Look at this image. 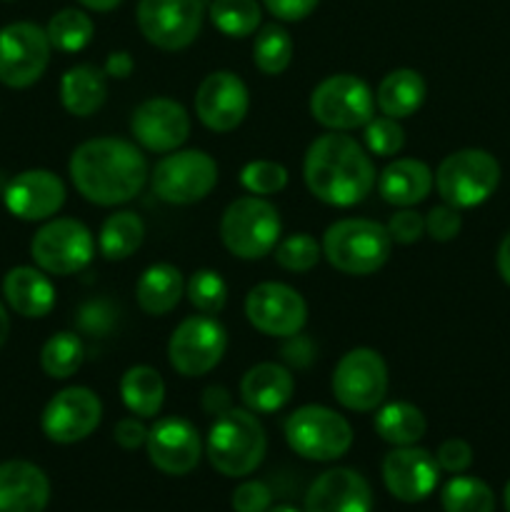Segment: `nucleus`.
Instances as JSON below:
<instances>
[{
    "instance_id": "f257e3e1",
    "label": "nucleus",
    "mask_w": 510,
    "mask_h": 512,
    "mask_svg": "<svg viewBox=\"0 0 510 512\" xmlns=\"http://www.w3.org/2000/svg\"><path fill=\"white\" fill-rule=\"evenodd\" d=\"M70 180L88 203L113 208L130 203L148 183V160L143 150L123 138H93L70 155Z\"/></svg>"
},
{
    "instance_id": "f03ea898",
    "label": "nucleus",
    "mask_w": 510,
    "mask_h": 512,
    "mask_svg": "<svg viewBox=\"0 0 510 512\" xmlns=\"http://www.w3.org/2000/svg\"><path fill=\"white\" fill-rule=\"evenodd\" d=\"M303 178L310 193L335 208L363 203L375 188V168L370 155L353 135H320L308 145L303 160Z\"/></svg>"
},
{
    "instance_id": "7ed1b4c3",
    "label": "nucleus",
    "mask_w": 510,
    "mask_h": 512,
    "mask_svg": "<svg viewBox=\"0 0 510 512\" xmlns=\"http://www.w3.org/2000/svg\"><path fill=\"white\" fill-rule=\"evenodd\" d=\"M268 438L253 410L230 408L210 425L205 453L210 465L225 478H245L265 458Z\"/></svg>"
},
{
    "instance_id": "20e7f679",
    "label": "nucleus",
    "mask_w": 510,
    "mask_h": 512,
    "mask_svg": "<svg viewBox=\"0 0 510 512\" xmlns=\"http://www.w3.org/2000/svg\"><path fill=\"white\" fill-rule=\"evenodd\" d=\"M323 255L345 275H373L388 263L390 240L385 225L365 218L335 220L323 235Z\"/></svg>"
},
{
    "instance_id": "39448f33",
    "label": "nucleus",
    "mask_w": 510,
    "mask_h": 512,
    "mask_svg": "<svg viewBox=\"0 0 510 512\" xmlns=\"http://www.w3.org/2000/svg\"><path fill=\"white\" fill-rule=\"evenodd\" d=\"M220 240L235 258H265L280 240L278 208L260 195L233 200L220 218Z\"/></svg>"
},
{
    "instance_id": "423d86ee",
    "label": "nucleus",
    "mask_w": 510,
    "mask_h": 512,
    "mask_svg": "<svg viewBox=\"0 0 510 512\" xmlns=\"http://www.w3.org/2000/svg\"><path fill=\"white\" fill-rule=\"evenodd\" d=\"M500 165L488 150L465 148L450 153L435 173V188L443 203L453 208H475L495 193Z\"/></svg>"
},
{
    "instance_id": "0eeeda50",
    "label": "nucleus",
    "mask_w": 510,
    "mask_h": 512,
    "mask_svg": "<svg viewBox=\"0 0 510 512\" xmlns=\"http://www.w3.org/2000/svg\"><path fill=\"white\" fill-rule=\"evenodd\" d=\"M285 440L300 458L330 463L350 450L353 428L343 415L325 405H303L285 420Z\"/></svg>"
},
{
    "instance_id": "6e6552de",
    "label": "nucleus",
    "mask_w": 510,
    "mask_h": 512,
    "mask_svg": "<svg viewBox=\"0 0 510 512\" xmlns=\"http://www.w3.org/2000/svg\"><path fill=\"white\" fill-rule=\"evenodd\" d=\"M375 113V95L363 78L338 73L315 85L310 95V115L323 128L348 133L363 128Z\"/></svg>"
},
{
    "instance_id": "1a4fd4ad",
    "label": "nucleus",
    "mask_w": 510,
    "mask_h": 512,
    "mask_svg": "<svg viewBox=\"0 0 510 512\" xmlns=\"http://www.w3.org/2000/svg\"><path fill=\"white\" fill-rule=\"evenodd\" d=\"M153 193L163 203L193 205L208 198L218 183V165L205 150H173L150 173Z\"/></svg>"
},
{
    "instance_id": "9d476101",
    "label": "nucleus",
    "mask_w": 510,
    "mask_h": 512,
    "mask_svg": "<svg viewBox=\"0 0 510 512\" xmlns=\"http://www.w3.org/2000/svg\"><path fill=\"white\" fill-rule=\"evenodd\" d=\"M388 365L378 350L355 348L338 360L333 370V395L345 410L370 413L388 395Z\"/></svg>"
},
{
    "instance_id": "9b49d317",
    "label": "nucleus",
    "mask_w": 510,
    "mask_h": 512,
    "mask_svg": "<svg viewBox=\"0 0 510 512\" xmlns=\"http://www.w3.org/2000/svg\"><path fill=\"white\" fill-rule=\"evenodd\" d=\"M95 240L88 225L75 218L48 220L30 243L35 268L48 275H75L93 260Z\"/></svg>"
},
{
    "instance_id": "f8f14e48",
    "label": "nucleus",
    "mask_w": 510,
    "mask_h": 512,
    "mask_svg": "<svg viewBox=\"0 0 510 512\" xmlns=\"http://www.w3.org/2000/svg\"><path fill=\"white\" fill-rule=\"evenodd\" d=\"M138 28L160 50H183L198 38L205 18V0H138Z\"/></svg>"
},
{
    "instance_id": "ddd939ff",
    "label": "nucleus",
    "mask_w": 510,
    "mask_h": 512,
    "mask_svg": "<svg viewBox=\"0 0 510 512\" xmlns=\"http://www.w3.org/2000/svg\"><path fill=\"white\" fill-rule=\"evenodd\" d=\"M228 350V333L213 315L185 318L168 340V360L183 378L208 375Z\"/></svg>"
},
{
    "instance_id": "4468645a",
    "label": "nucleus",
    "mask_w": 510,
    "mask_h": 512,
    "mask_svg": "<svg viewBox=\"0 0 510 512\" xmlns=\"http://www.w3.org/2000/svg\"><path fill=\"white\" fill-rule=\"evenodd\" d=\"M48 33L40 25L20 20L0 28V83L8 88H30L43 78L50 63Z\"/></svg>"
},
{
    "instance_id": "2eb2a0df",
    "label": "nucleus",
    "mask_w": 510,
    "mask_h": 512,
    "mask_svg": "<svg viewBox=\"0 0 510 512\" xmlns=\"http://www.w3.org/2000/svg\"><path fill=\"white\" fill-rule=\"evenodd\" d=\"M245 315L250 325L270 338H290L303 333L308 323V305L303 295L285 283H260L245 298Z\"/></svg>"
},
{
    "instance_id": "dca6fc26",
    "label": "nucleus",
    "mask_w": 510,
    "mask_h": 512,
    "mask_svg": "<svg viewBox=\"0 0 510 512\" xmlns=\"http://www.w3.org/2000/svg\"><path fill=\"white\" fill-rule=\"evenodd\" d=\"M100 420H103V403L98 395L90 388L75 385L50 398L40 415V428L53 443L73 445L93 435Z\"/></svg>"
},
{
    "instance_id": "f3484780",
    "label": "nucleus",
    "mask_w": 510,
    "mask_h": 512,
    "mask_svg": "<svg viewBox=\"0 0 510 512\" xmlns=\"http://www.w3.org/2000/svg\"><path fill=\"white\" fill-rule=\"evenodd\" d=\"M250 95L240 75L230 70H215L200 83L195 93V115L200 123L215 133H230L245 120Z\"/></svg>"
},
{
    "instance_id": "a211bd4d",
    "label": "nucleus",
    "mask_w": 510,
    "mask_h": 512,
    "mask_svg": "<svg viewBox=\"0 0 510 512\" xmlns=\"http://www.w3.org/2000/svg\"><path fill=\"white\" fill-rule=\"evenodd\" d=\"M130 133L150 153H173L188 140L190 115L173 98H148L133 110Z\"/></svg>"
},
{
    "instance_id": "6ab92c4d",
    "label": "nucleus",
    "mask_w": 510,
    "mask_h": 512,
    "mask_svg": "<svg viewBox=\"0 0 510 512\" xmlns=\"http://www.w3.org/2000/svg\"><path fill=\"white\" fill-rule=\"evenodd\" d=\"M145 450H148L150 463L160 473L188 475L190 470L198 468L203 443H200L198 428L190 420L170 415V418H160L153 428H148Z\"/></svg>"
},
{
    "instance_id": "aec40b11",
    "label": "nucleus",
    "mask_w": 510,
    "mask_h": 512,
    "mask_svg": "<svg viewBox=\"0 0 510 512\" xmlns=\"http://www.w3.org/2000/svg\"><path fill=\"white\" fill-rule=\"evenodd\" d=\"M438 478V460L418 445L393 448L383 460V483L400 503H420L433 495Z\"/></svg>"
},
{
    "instance_id": "412c9836",
    "label": "nucleus",
    "mask_w": 510,
    "mask_h": 512,
    "mask_svg": "<svg viewBox=\"0 0 510 512\" xmlns=\"http://www.w3.org/2000/svg\"><path fill=\"white\" fill-rule=\"evenodd\" d=\"M5 208L28 223L50 220L65 203V183L43 168L18 173L5 188Z\"/></svg>"
},
{
    "instance_id": "4be33fe9",
    "label": "nucleus",
    "mask_w": 510,
    "mask_h": 512,
    "mask_svg": "<svg viewBox=\"0 0 510 512\" xmlns=\"http://www.w3.org/2000/svg\"><path fill=\"white\" fill-rule=\"evenodd\" d=\"M303 512H373V490L355 470H325L308 488Z\"/></svg>"
},
{
    "instance_id": "5701e85b",
    "label": "nucleus",
    "mask_w": 510,
    "mask_h": 512,
    "mask_svg": "<svg viewBox=\"0 0 510 512\" xmlns=\"http://www.w3.org/2000/svg\"><path fill=\"white\" fill-rule=\"evenodd\" d=\"M50 500V480L28 460L0 463V512H43Z\"/></svg>"
},
{
    "instance_id": "b1692460",
    "label": "nucleus",
    "mask_w": 510,
    "mask_h": 512,
    "mask_svg": "<svg viewBox=\"0 0 510 512\" xmlns=\"http://www.w3.org/2000/svg\"><path fill=\"white\" fill-rule=\"evenodd\" d=\"M295 393V380L290 370L280 363H258L240 380V398L253 413H278L290 403Z\"/></svg>"
},
{
    "instance_id": "393cba45",
    "label": "nucleus",
    "mask_w": 510,
    "mask_h": 512,
    "mask_svg": "<svg viewBox=\"0 0 510 512\" xmlns=\"http://www.w3.org/2000/svg\"><path fill=\"white\" fill-rule=\"evenodd\" d=\"M433 183V170L423 160L415 158L393 160L375 180L380 198L398 208H413V205L423 203L433 190Z\"/></svg>"
},
{
    "instance_id": "a878e982",
    "label": "nucleus",
    "mask_w": 510,
    "mask_h": 512,
    "mask_svg": "<svg viewBox=\"0 0 510 512\" xmlns=\"http://www.w3.org/2000/svg\"><path fill=\"white\" fill-rule=\"evenodd\" d=\"M3 295L10 308L23 318H45L55 305V288L48 273L30 265H18L3 278Z\"/></svg>"
},
{
    "instance_id": "bb28decb",
    "label": "nucleus",
    "mask_w": 510,
    "mask_h": 512,
    "mask_svg": "<svg viewBox=\"0 0 510 512\" xmlns=\"http://www.w3.org/2000/svg\"><path fill=\"white\" fill-rule=\"evenodd\" d=\"M185 295V280L175 265L155 263L143 270L135 283V300L145 315H168Z\"/></svg>"
},
{
    "instance_id": "cd10ccee",
    "label": "nucleus",
    "mask_w": 510,
    "mask_h": 512,
    "mask_svg": "<svg viewBox=\"0 0 510 512\" xmlns=\"http://www.w3.org/2000/svg\"><path fill=\"white\" fill-rule=\"evenodd\" d=\"M108 98V75L93 65H73L60 78V103L75 118H88Z\"/></svg>"
},
{
    "instance_id": "c85d7f7f",
    "label": "nucleus",
    "mask_w": 510,
    "mask_h": 512,
    "mask_svg": "<svg viewBox=\"0 0 510 512\" xmlns=\"http://www.w3.org/2000/svg\"><path fill=\"white\" fill-rule=\"evenodd\" d=\"M425 93H428V88H425V80L418 70L398 68L380 80L375 105L383 115L400 120L413 115L423 105Z\"/></svg>"
},
{
    "instance_id": "c756f323",
    "label": "nucleus",
    "mask_w": 510,
    "mask_h": 512,
    "mask_svg": "<svg viewBox=\"0 0 510 512\" xmlns=\"http://www.w3.org/2000/svg\"><path fill=\"white\" fill-rule=\"evenodd\" d=\"M120 398L138 418L150 420L160 413L165 400V383L150 365H133L120 378Z\"/></svg>"
},
{
    "instance_id": "7c9ffc66",
    "label": "nucleus",
    "mask_w": 510,
    "mask_h": 512,
    "mask_svg": "<svg viewBox=\"0 0 510 512\" xmlns=\"http://www.w3.org/2000/svg\"><path fill=\"white\" fill-rule=\"evenodd\" d=\"M373 428L385 443L403 448V445H418L425 438L428 423H425L423 410L410 403H403V400H395V403L383 405L375 413Z\"/></svg>"
},
{
    "instance_id": "2f4dec72",
    "label": "nucleus",
    "mask_w": 510,
    "mask_h": 512,
    "mask_svg": "<svg viewBox=\"0 0 510 512\" xmlns=\"http://www.w3.org/2000/svg\"><path fill=\"white\" fill-rule=\"evenodd\" d=\"M145 223L133 210L113 213L98 235V250L105 260H125L143 245Z\"/></svg>"
},
{
    "instance_id": "473e14b6",
    "label": "nucleus",
    "mask_w": 510,
    "mask_h": 512,
    "mask_svg": "<svg viewBox=\"0 0 510 512\" xmlns=\"http://www.w3.org/2000/svg\"><path fill=\"white\" fill-rule=\"evenodd\" d=\"M85 348L83 340L75 333H55L45 340L43 350H40V368L48 378L53 380H68L70 375H75L83 365Z\"/></svg>"
},
{
    "instance_id": "72a5a7b5",
    "label": "nucleus",
    "mask_w": 510,
    "mask_h": 512,
    "mask_svg": "<svg viewBox=\"0 0 510 512\" xmlns=\"http://www.w3.org/2000/svg\"><path fill=\"white\" fill-rule=\"evenodd\" d=\"M48 33L50 45L63 53H78L85 45L93 40L95 25L90 15L80 8H63L48 20Z\"/></svg>"
},
{
    "instance_id": "f704fd0d",
    "label": "nucleus",
    "mask_w": 510,
    "mask_h": 512,
    "mask_svg": "<svg viewBox=\"0 0 510 512\" xmlns=\"http://www.w3.org/2000/svg\"><path fill=\"white\" fill-rule=\"evenodd\" d=\"M208 13L215 28L228 38H248L260 28L263 18L258 0H213Z\"/></svg>"
},
{
    "instance_id": "c9c22d12",
    "label": "nucleus",
    "mask_w": 510,
    "mask_h": 512,
    "mask_svg": "<svg viewBox=\"0 0 510 512\" xmlns=\"http://www.w3.org/2000/svg\"><path fill=\"white\" fill-rule=\"evenodd\" d=\"M255 68L265 75H280L293 60V38L278 23H268L258 30L253 43Z\"/></svg>"
},
{
    "instance_id": "e433bc0d",
    "label": "nucleus",
    "mask_w": 510,
    "mask_h": 512,
    "mask_svg": "<svg viewBox=\"0 0 510 512\" xmlns=\"http://www.w3.org/2000/svg\"><path fill=\"white\" fill-rule=\"evenodd\" d=\"M445 512H495V495L488 483L470 475H455L440 493Z\"/></svg>"
},
{
    "instance_id": "4c0bfd02",
    "label": "nucleus",
    "mask_w": 510,
    "mask_h": 512,
    "mask_svg": "<svg viewBox=\"0 0 510 512\" xmlns=\"http://www.w3.org/2000/svg\"><path fill=\"white\" fill-rule=\"evenodd\" d=\"M185 295L200 315H218L228 303V283L218 270H195L185 283Z\"/></svg>"
},
{
    "instance_id": "58836bf2",
    "label": "nucleus",
    "mask_w": 510,
    "mask_h": 512,
    "mask_svg": "<svg viewBox=\"0 0 510 512\" xmlns=\"http://www.w3.org/2000/svg\"><path fill=\"white\" fill-rule=\"evenodd\" d=\"M323 248L318 240L308 233L288 235L285 240H278L275 245V263L290 273H308L318 265Z\"/></svg>"
},
{
    "instance_id": "ea45409f",
    "label": "nucleus",
    "mask_w": 510,
    "mask_h": 512,
    "mask_svg": "<svg viewBox=\"0 0 510 512\" xmlns=\"http://www.w3.org/2000/svg\"><path fill=\"white\" fill-rule=\"evenodd\" d=\"M240 185L250 195H275L288 185V170L273 160H250L240 170Z\"/></svg>"
},
{
    "instance_id": "a19ab883",
    "label": "nucleus",
    "mask_w": 510,
    "mask_h": 512,
    "mask_svg": "<svg viewBox=\"0 0 510 512\" xmlns=\"http://www.w3.org/2000/svg\"><path fill=\"white\" fill-rule=\"evenodd\" d=\"M363 128H365L363 133L365 148H368L373 155H378V158H390V155L403 150L405 130L395 118H388V115L375 118L373 115Z\"/></svg>"
},
{
    "instance_id": "79ce46f5",
    "label": "nucleus",
    "mask_w": 510,
    "mask_h": 512,
    "mask_svg": "<svg viewBox=\"0 0 510 512\" xmlns=\"http://www.w3.org/2000/svg\"><path fill=\"white\" fill-rule=\"evenodd\" d=\"M460 228H463L460 210L448 203L435 205V208L425 215V233L433 240H438V243H448V240L458 238Z\"/></svg>"
},
{
    "instance_id": "37998d69",
    "label": "nucleus",
    "mask_w": 510,
    "mask_h": 512,
    "mask_svg": "<svg viewBox=\"0 0 510 512\" xmlns=\"http://www.w3.org/2000/svg\"><path fill=\"white\" fill-rule=\"evenodd\" d=\"M385 230H388L393 243H400V245L418 243V240L425 235V218L420 213H415V210L403 208L395 215H390V220L385 223Z\"/></svg>"
},
{
    "instance_id": "c03bdc74",
    "label": "nucleus",
    "mask_w": 510,
    "mask_h": 512,
    "mask_svg": "<svg viewBox=\"0 0 510 512\" xmlns=\"http://www.w3.org/2000/svg\"><path fill=\"white\" fill-rule=\"evenodd\" d=\"M270 503H273V493L260 480H245L233 490L235 512H268Z\"/></svg>"
},
{
    "instance_id": "a18cd8bd",
    "label": "nucleus",
    "mask_w": 510,
    "mask_h": 512,
    "mask_svg": "<svg viewBox=\"0 0 510 512\" xmlns=\"http://www.w3.org/2000/svg\"><path fill=\"white\" fill-rule=\"evenodd\" d=\"M115 323V310L108 300H90L80 308L78 325L88 335H105Z\"/></svg>"
},
{
    "instance_id": "49530a36",
    "label": "nucleus",
    "mask_w": 510,
    "mask_h": 512,
    "mask_svg": "<svg viewBox=\"0 0 510 512\" xmlns=\"http://www.w3.org/2000/svg\"><path fill=\"white\" fill-rule=\"evenodd\" d=\"M435 460H438L440 470L460 475L473 465V448H470L465 440L450 438L445 440V443H440L438 453H435Z\"/></svg>"
},
{
    "instance_id": "de8ad7c7",
    "label": "nucleus",
    "mask_w": 510,
    "mask_h": 512,
    "mask_svg": "<svg viewBox=\"0 0 510 512\" xmlns=\"http://www.w3.org/2000/svg\"><path fill=\"white\" fill-rule=\"evenodd\" d=\"M320 0H263V5L268 8L270 15H275L283 23H298L305 20L315 8H318Z\"/></svg>"
},
{
    "instance_id": "09e8293b",
    "label": "nucleus",
    "mask_w": 510,
    "mask_h": 512,
    "mask_svg": "<svg viewBox=\"0 0 510 512\" xmlns=\"http://www.w3.org/2000/svg\"><path fill=\"white\" fill-rule=\"evenodd\" d=\"M280 355H283V360L290 368H308L315 360V345L308 335H290V338H285Z\"/></svg>"
},
{
    "instance_id": "8fccbe9b",
    "label": "nucleus",
    "mask_w": 510,
    "mask_h": 512,
    "mask_svg": "<svg viewBox=\"0 0 510 512\" xmlns=\"http://www.w3.org/2000/svg\"><path fill=\"white\" fill-rule=\"evenodd\" d=\"M113 438L123 450H138L143 448L145 440H148V428L143 425V418L130 415V418L118 420V425H115L113 430Z\"/></svg>"
},
{
    "instance_id": "3c124183",
    "label": "nucleus",
    "mask_w": 510,
    "mask_h": 512,
    "mask_svg": "<svg viewBox=\"0 0 510 512\" xmlns=\"http://www.w3.org/2000/svg\"><path fill=\"white\" fill-rule=\"evenodd\" d=\"M233 408V398H230L228 390L223 385H210V388L203 390V410L208 415H223Z\"/></svg>"
},
{
    "instance_id": "603ef678",
    "label": "nucleus",
    "mask_w": 510,
    "mask_h": 512,
    "mask_svg": "<svg viewBox=\"0 0 510 512\" xmlns=\"http://www.w3.org/2000/svg\"><path fill=\"white\" fill-rule=\"evenodd\" d=\"M103 73L108 75V78H128V75L133 73V58H130V53H125V50L110 53L108 60H105Z\"/></svg>"
},
{
    "instance_id": "864d4df0",
    "label": "nucleus",
    "mask_w": 510,
    "mask_h": 512,
    "mask_svg": "<svg viewBox=\"0 0 510 512\" xmlns=\"http://www.w3.org/2000/svg\"><path fill=\"white\" fill-rule=\"evenodd\" d=\"M498 273L510 285V233L500 240L498 248Z\"/></svg>"
},
{
    "instance_id": "5fc2aeb1",
    "label": "nucleus",
    "mask_w": 510,
    "mask_h": 512,
    "mask_svg": "<svg viewBox=\"0 0 510 512\" xmlns=\"http://www.w3.org/2000/svg\"><path fill=\"white\" fill-rule=\"evenodd\" d=\"M80 5H85L88 10H95V13H108V10L118 8L123 0H78Z\"/></svg>"
},
{
    "instance_id": "6e6d98bb",
    "label": "nucleus",
    "mask_w": 510,
    "mask_h": 512,
    "mask_svg": "<svg viewBox=\"0 0 510 512\" xmlns=\"http://www.w3.org/2000/svg\"><path fill=\"white\" fill-rule=\"evenodd\" d=\"M8 333H10V318H8V310H5V305L0 303V348H3L5 340H8Z\"/></svg>"
},
{
    "instance_id": "4d7b16f0",
    "label": "nucleus",
    "mask_w": 510,
    "mask_h": 512,
    "mask_svg": "<svg viewBox=\"0 0 510 512\" xmlns=\"http://www.w3.org/2000/svg\"><path fill=\"white\" fill-rule=\"evenodd\" d=\"M268 512H300V510L293 508V505H275V508H270Z\"/></svg>"
},
{
    "instance_id": "13d9d810",
    "label": "nucleus",
    "mask_w": 510,
    "mask_h": 512,
    "mask_svg": "<svg viewBox=\"0 0 510 512\" xmlns=\"http://www.w3.org/2000/svg\"><path fill=\"white\" fill-rule=\"evenodd\" d=\"M503 503H505V510L510 512V480L508 485H505V493H503Z\"/></svg>"
}]
</instances>
